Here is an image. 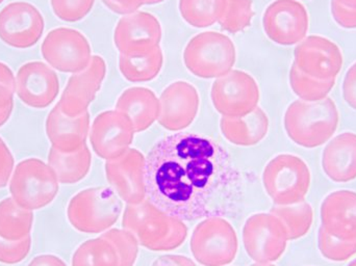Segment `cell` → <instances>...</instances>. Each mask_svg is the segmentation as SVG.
I'll use <instances>...</instances> for the list:
<instances>
[{
    "instance_id": "cell-25",
    "label": "cell",
    "mask_w": 356,
    "mask_h": 266,
    "mask_svg": "<svg viewBox=\"0 0 356 266\" xmlns=\"http://www.w3.org/2000/svg\"><path fill=\"white\" fill-rule=\"evenodd\" d=\"M220 128L224 138L236 146H255L267 135L269 118L264 110L257 106L245 116L222 117Z\"/></svg>"
},
{
    "instance_id": "cell-23",
    "label": "cell",
    "mask_w": 356,
    "mask_h": 266,
    "mask_svg": "<svg viewBox=\"0 0 356 266\" xmlns=\"http://www.w3.org/2000/svg\"><path fill=\"white\" fill-rule=\"evenodd\" d=\"M322 167L337 183L356 179V133H343L332 138L322 154Z\"/></svg>"
},
{
    "instance_id": "cell-14",
    "label": "cell",
    "mask_w": 356,
    "mask_h": 266,
    "mask_svg": "<svg viewBox=\"0 0 356 266\" xmlns=\"http://www.w3.org/2000/svg\"><path fill=\"white\" fill-rule=\"evenodd\" d=\"M342 50L332 40L309 35L297 44L293 64L305 74L320 81L337 79L342 70Z\"/></svg>"
},
{
    "instance_id": "cell-27",
    "label": "cell",
    "mask_w": 356,
    "mask_h": 266,
    "mask_svg": "<svg viewBox=\"0 0 356 266\" xmlns=\"http://www.w3.org/2000/svg\"><path fill=\"white\" fill-rule=\"evenodd\" d=\"M119 70L131 83H147L154 81L164 65V54L160 46L149 51L137 54H120Z\"/></svg>"
},
{
    "instance_id": "cell-50",
    "label": "cell",
    "mask_w": 356,
    "mask_h": 266,
    "mask_svg": "<svg viewBox=\"0 0 356 266\" xmlns=\"http://www.w3.org/2000/svg\"><path fill=\"white\" fill-rule=\"evenodd\" d=\"M3 1H4V0H0V4H1L2 2H3Z\"/></svg>"
},
{
    "instance_id": "cell-48",
    "label": "cell",
    "mask_w": 356,
    "mask_h": 266,
    "mask_svg": "<svg viewBox=\"0 0 356 266\" xmlns=\"http://www.w3.org/2000/svg\"><path fill=\"white\" fill-rule=\"evenodd\" d=\"M251 266H275V265H270V263H257V265H253Z\"/></svg>"
},
{
    "instance_id": "cell-6",
    "label": "cell",
    "mask_w": 356,
    "mask_h": 266,
    "mask_svg": "<svg viewBox=\"0 0 356 266\" xmlns=\"http://www.w3.org/2000/svg\"><path fill=\"white\" fill-rule=\"evenodd\" d=\"M236 60L234 42L217 31H205L195 35L184 48V66L199 78L224 76L232 70Z\"/></svg>"
},
{
    "instance_id": "cell-44",
    "label": "cell",
    "mask_w": 356,
    "mask_h": 266,
    "mask_svg": "<svg viewBox=\"0 0 356 266\" xmlns=\"http://www.w3.org/2000/svg\"><path fill=\"white\" fill-rule=\"evenodd\" d=\"M27 266H67V265L56 255L44 254L35 256Z\"/></svg>"
},
{
    "instance_id": "cell-24",
    "label": "cell",
    "mask_w": 356,
    "mask_h": 266,
    "mask_svg": "<svg viewBox=\"0 0 356 266\" xmlns=\"http://www.w3.org/2000/svg\"><path fill=\"white\" fill-rule=\"evenodd\" d=\"M159 110L158 97L147 88L134 87L125 90L116 103V110L129 119L136 133L147 131L158 120Z\"/></svg>"
},
{
    "instance_id": "cell-4",
    "label": "cell",
    "mask_w": 356,
    "mask_h": 266,
    "mask_svg": "<svg viewBox=\"0 0 356 266\" xmlns=\"http://www.w3.org/2000/svg\"><path fill=\"white\" fill-rule=\"evenodd\" d=\"M122 211L118 194L110 188H92L75 194L67 207V217L81 233H102L117 223Z\"/></svg>"
},
{
    "instance_id": "cell-42",
    "label": "cell",
    "mask_w": 356,
    "mask_h": 266,
    "mask_svg": "<svg viewBox=\"0 0 356 266\" xmlns=\"http://www.w3.org/2000/svg\"><path fill=\"white\" fill-rule=\"evenodd\" d=\"M343 98L353 110H356V63L349 68L343 81Z\"/></svg>"
},
{
    "instance_id": "cell-31",
    "label": "cell",
    "mask_w": 356,
    "mask_h": 266,
    "mask_svg": "<svg viewBox=\"0 0 356 266\" xmlns=\"http://www.w3.org/2000/svg\"><path fill=\"white\" fill-rule=\"evenodd\" d=\"M225 0H179L182 19L191 26L204 28L219 22Z\"/></svg>"
},
{
    "instance_id": "cell-10",
    "label": "cell",
    "mask_w": 356,
    "mask_h": 266,
    "mask_svg": "<svg viewBox=\"0 0 356 266\" xmlns=\"http://www.w3.org/2000/svg\"><path fill=\"white\" fill-rule=\"evenodd\" d=\"M288 240L286 227L271 213L251 215L243 228L245 250L257 263L277 261L284 255Z\"/></svg>"
},
{
    "instance_id": "cell-12",
    "label": "cell",
    "mask_w": 356,
    "mask_h": 266,
    "mask_svg": "<svg viewBox=\"0 0 356 266\" xmlns=\"http://www.w3.org/2000/svg\"><path fill=\"white\" fill-rule=\"evenodd\" d=\"M44 29L43 15L33 3L10 2L0 10V40L10 47H33L41 40Z\"/></svg>"
},
{
    "instance_id": "cell-22",
    "label": "cell",
    "mask_w": 356,
    "mask_h": 266,
    "mask_svg": "<svg viewBox=\"0 0 356 266\" xmlns=\"http://www.w3.org/2000/svg\"><path fill=\"white\" fill-rule=\"evenodd\" d=\"M45 129L51 148L63 153L75 152L85 146L90 133L89 112L71 118L56 104L46 119Z\"/></svg>"
},
{
    "instance_id": "cell-28",
    "label": "cell",
    "mask_w": 356,
    "mask_h": 266,
    "mask_svg": "<svg viewBox=\"0 0 356 266\" xmlns=\"http://www.w3.org/2000/svg\"><path fill=\"white\" fill-rule=\"evenodd\" d=\"M33 213L19 206L12 197L0 202V238L16 242L31 235Z\"/></svg>"
},
{
    "instance_id": "cell-39",
    "label": "cell",
    "mask_w": 356,
    "mask_h": 266,
    "mask_svg": "<svg viewBox=\"0 0 356 266\" xmlns=\"http://www.w3.org/2000/svg\"><path fill=\"white\" fill-rule=\"evenodd\" d=\"M332 18L342 28L356 29V8L343 6L337 0L330 2Z\"/></svg>"
},
{
    "instance_id": "cell-20",
    "label": "cell",
    "mask_w": 356,
    "mask_h": 266,
    "mask_svg": "<svg viewBox=\"0 0 356 266\" xmlns=\"http://www.w3.org/2000/svg\"><path fill=\"white\" fill-rule=\"evenodd\" d=\"M199 102L198 92L194 85L181 81L171 83L159 99V123L167 131L175 133L188 128L198 114Z\"/></svg>"
},
{
    "instance_id": "cell-46",
    "label": "cell",
    "mask_w": 356,
    "mask_h": 266,
    "mask_svg": "<svg viewBox=\"0 0 356 266\" xmlns=\"http://www.w3.org/2000/svg\"><path fill=\"white\" fill-rule=\"evenodd\" d=\"M337 1L340 2L343 6L356 8V0H337Z\"/></svg>"
},
{
    "instance_id": "cell-38",
    "label": "cell",
    "mask_w": 356,
    "mask_h": 266,
    "mask_svg": "<svg viewBox=\"0 0 356 266\" xmlns=\"http://www.w3.org/2000/svg\"><path fill=\"white\" fill-rule=\"evenodd\" d=\"M16 94V76L12 69L0 62V108L14 106Z\"/></svg>"
},
{
    "instance_id": "cell-30",
    "label": "cell",
    "mask_w": 356,
    "mask_h": 266,
    "mask_svg": "<svg viewBox=\"0 0 356 266\" xmlns=\"http://www.w3.org/2000/svg\"><path fill=\"white\" fill-rule=\"evenodd\" d=\"M118 253L106 238L87 240L77 248L72 257V266H119Z\"/></svg>"
},
{
    "instance_id": "cell-1",
    "label": "cell",
    "mask_w": 356,
    "mask_h": 266,
    "mask_svg": "<svg viewBox=\"0 0 356 266\" xmlns=\"http://www.w3.org/2000/svg\"><path fill=\"white\" fill-rule=\"evenodd\" d=\"M148 200L181 221L223 215L238 190V175L225 148L199 133L159 140L145 158Z\"/></svg>"
},
{
    "instance_id": "cell-19",
    "label": "cell",
    "mask_w": 356,
    "mask_h": 266,
    "mask_svg": "<svg viewBox=\"0 0 356 266\" xmlns=\"http://www.w3.org/2000/svg\"><path fill=\"white\" fill-rule=\"evenodd\" d=\"M163 29L154 15L136 12L123 16L114 33L115 46L120 54H137L160 46Z\"/></svg>"
},
{
    "instance_id": "cell-18",
    "label": "cell",
    "mask_w": 356,
    "mask_h": 266,
    "mask_svg": "<svg viewBox=\"0 0 356 266\" xmlns=\"http://www.w3.org/2000/svg\"><path fill=\"white\" fill-rule=\"evenodd\" d=\"M106 75V60L94 56L89 66L68 79L58 106L66 116L74 118L88 112Z\"/></svg>"
},
{
    "instance_id": "cell-11",
    "label": "cell",
    "mask_w": 356,
    "mask_h": 266,
    "mask_svg": "<svg viewBox=\"0 0 356 266\" xmlns=\"http://www.w3.org/2000/svg\"><path fill=\"white\" fill-rule=\"evenodd\" d=\"M211 102L223 117H241L259 106V85L248 73L232 70L216 79L211 92Z\"/></svg>"
},
{
    "instance_id": "cell-13",
    "label": "cell",
    "mask_w": 356,
    "mask_h": 266,
    "mask_svg": "<svg viewBox=\"0 0 356 266\" xmlns=\"http://www.w3.org/2000/svg\"><path fill=\"white\" fill-rule=\"evenodd\" d=\"M263 26L266 35L274 43L296 45L309 33V13L297 0H275L266 8Z\"/></svg>"
},
{
    "instance_id": "cell-49",
    "label": "cell",
    "mask_w": 356,
    "mask_h": 266,
    "mask_svg": "<svg viewBox=\"0 0 356 266\" xmlns=\"http://www.w3.org/2000/svg\"><path fill=\"white\" fill-rule=\"evenodd\" d=\"M348 266H356V259H355L353 263H349Z\"/></svg>"
},
{
    "instance_id": "cell-7",
    "label": "cell",
    "mask_w": 356,
    "mask_h": 266,
    "mask_svg": "<svg viewBox=\"0 0 356 266\" xmlns=\"http://www.w3.org/2000/svg\"><path fill=\"white\" fill-rule=\"evenodd\" d=\"M311 181L309 165L296 155H277L264 169V188L274 204L280 206L305 201Z\"/></svg>"
},
{
    "instance_id": "cell-21",
    "label": "cell",
    "mask_w": 356,
    "mask_h": 266,
    "mask_svg": "<svg viewBox=\"0 0 356 266\" xmlns=\"http://www.w3.org/2000/svg\"><path fill=\"white\" fill-rule=\"evenodd\" d=\"M322 227L341 240H356V192L337 190L328 194L321 205Z\"/></svg>"
},
{
    "instance_id": "cell-8",
    "label": "cell",
    "mask_w": 356,
    "mask_h": 266,
    "mask_svg": "<svg viewBox=\"0 0 356 266\" xmlns=\"http://www.w3.org/2000/svg\"><path fill=\"white\" fill-rule=\"evenodd\" d=\"M238 250V236L234 227L219 215L200 222L191 238V252L203 266L230 265Z\"/></svg>"
},
{
    "instance_id": "cell-3",
    "label": "cell",
    "mask_w": 356,
    "mask_h": 266,
    "mask_svg": "<svg viewBox=\"0 0 356 266\" xmlns=\"http://www.w3.org/2000/svg\"><path fill=\"white\" fill-rule=\"evenodd\" d=\"M340 113L336 102L327 97L321 101L296 100L284 114L286 133L292 142L307 149L327 142L338 129Z\"/></svg>"
},
{
    "instance_id": "cell-26",
    "label": "cell",
    "mask_w": 356,
    "mask_h": 266,
    "mask_svg": "<svg viewBox=\"0 0 356 266\" xmlns=\"http://www.w3.org/2000/svg\"><path fill=\"white\" fill-rule=\"evenodd\" d=\"M48 165L62 184H75L87 177L92 165V155L87 144L73 153H63L50 148Z\"/></svg>"
},
{
    "instance_id": "cell-17",
    "label": "cell",
    "mask_w": 356,
    "mask_h": 266,
    "mask_svg": "<svg viewBox=\"0 0 356 266\" xmlns=\"http://www.w3.org/2000/svg\"><path fill=\"white\" fill-rule=\"evenodd\" d=\"M16 94L29 108H47L60 94L58 74L45 63L38 60L26 63L17 72Z\"/></svg>"
},
{
    "instance_id": "cell-34",
    "label": "cell",
    "mask_w": 356,
    "mask_h": 266,
    "mask_svg": "<svg viewBox=\"0 0 356 266\" xmlns=\"http://www.w3.org/2000/svg\"><path fill=\"white\" fill-rule=\"evenodd\" d=\"M318 248L327 260L343 263L356 255V240H341L330 235L321 226L318 232Z\"/></svg>"
},
{
    "instance_id": "cell-45",
    "label": "cell",
    "mask_w": 356,
    "mask_h": 266,
    "mask_svg": "<svg viewBox=\"0 0 356 266\" xmlns=\"http://www.w3.org/2000/svg\"><path fill=\"white\" fill-rule=\"evenodd\" d=\"M14 106H8V108H0V127L6 125L10 119L13 114Z\"/></svg>"
},
{
    "instance_id": "cell-33",
    "label": "cell",
    "mask_w": 356,
    "mask_h": 266,
    "mask_svg": "<svg viewBox=\"0 0 356 266\" xmlns=\"http://www.w3.org/2000/svg\"><path fill=\"white\" fill-rule=\"evenodd\" d=\"M253 16L252 0H225L223 13L218 23L223 31L238 33L250 26Z\"/></svg>"
},
{
    "instance_id": "cell-9",
    "label": "cell",
    "mask_w": 356,
    "mask_h": 266,
    "mask_svg": "<svg viewBox=\"0 0 356 266\" xmlns=\"http://www.w3.org/2000/svg\"><path fill=\"white\" fill-rule=\"evenodd\" d=\"M41 53L48 66L71 74L85 70L93 58L87 38L81 31L69 27L49 31L42 43Z\"/></svg>"
},
{
    "instance_id": "cell-35",
    "label": "cell",
    "mask_w": 356,
    "mask_h": 266,
    "mask_svg": "<svg viewBox=\"0 0 356 266\" xmlns=\"http://www.w3.org/2000/svg\"><path fill=\"white\" fill-rule=\"evenodd\" d=\"M118 253L119 266H134L139 254V242L133 233L127 230L111 229L102 234Z\"/></svg>"
},
{
    "instance_id": "cell-47",
    "label": "cell",
    "mask_w": 356,
    "mask_h": 266,
    "mask_svg": "<svg viewBox=\"0 0 356 266\" xmlns=\"http://www.w3.org/2000/svg\"><path fill=\"white\" fill-rule=\"evenodd\" d=\"M163 1L165 0H147V4H158Z\"/></svg>"
},
{
    "instance_id": "cell-41",
    "label": "cell",
    "mask_w": 356,
    "mask_h": 266,
    "mask_svg": "<svg viewBox=\"0 0 356 266\" xmlns=\"http://www.w3.org/2000/svg\"><path fill=\"white\" fill-rule=\"evenodd\" d=\"M102 2L108 10L124 16L138 12L141 6L147 4V0H102Z\"/></svg>"
},
{
    "instance_id": "cell-15",
    "label": "cell",
    "mask_w": 356,
    "mask_h": 266,
    "mask_svg": "<svg viewBox=\"0 0 356 266\" xmlns=\"http://www.w3.org/2000/svg\"><path fill=\"white\" fill-rule=\"evenodd\" d=\"M106 174L112 190L127 205L139 204L147 198L145 157L137 149L129 148L121 156L106 160Z\"/></svg>"
},
{
    "instance_id": "cell-16",
    "label": "cell",
    "mask_w": 356,
    "mask_h": 266,
    "mask_svg": "<svg viewBox=\"0 0 356 266\" xmlns=\"http://www.w3.org/2000/svg\"><path fill=\"white\" fill-rule=\"evenodd\" d=\"M135 129L129 119L118 110L96 117L90 129V142L100 158L111 160L124 154L133 144Z\"/></svg>"
},
{
    "instance_id": "cell-37",
    "label": "cell",
    "mask_w": 356,
    "mask_h": 266,
    "mask_svg": "<svg viewBox=\"0 0 356 266\" xmlns=\"http://www.w3.org/2000/svg\"><path fill=\"white\" fill-rule=\"evenodd\" d=\"M31 244V235L16 242L0 238V263L14 265L22 263L29 256Z\"/></svg>"
},
{
    "instance_id": "cell-43",
    "label": "cell",
    "mask_w": 356,
    "mask_h": 266,
    "mask_svg": "<svg viewBox=\"0 0 356 266\" xmlns=\"http://www.w3.org/2000/svg\"><path fill=\"white\" fill-rule=\"evenodd\" d=\"M152 266H196L194 261L180 255H165L154 261Z\"/></svg>"
},
{
    "instance_id": "cell-5",
    "label": "cell",
    "mask_w": 356,
    "mask_h": 266,
    "mask_svg": "<svg viewBox=\"0 0 356 266\" xmlns=\"http://www.w3.org/2000/svg\"><path fill=\"white\" fill-rule=\"evenodd\" d=\"M60 182L54 169L39 158H27L15 167L10 180L13 200L23 208L35 211L54 202Z\"/></svg>"
},
{
    "instance_id": "cell-2",
    "label": "cell",
    "mask_w": 356,
    "mask_h": 266,
    "mask_svg": "<svg viewBox=\"0 0 356 266\" xmlns=\"http://www.w3.org/2000/svg\"><path fill=\"white\" fill-rule=\"evenodd\" d=\"M122 227L134 234L140 246L154 252L175 250L188 236L184 221L161 210L147 198L139 204L127 205Z\"/></svg>"
},
{
    "instance_id": "cell-29",
    "label": "cell",
    "mask_w": 356,
    "mask_h": 266,
    "mask_svg": "<svg viewBox=\"0 0 356 266\" xmlns=\"http://www.w3.org/2000/svg\"><path fill=\"white\" fill-rule=\"evenodd\" d=\"M270 213L276 215L286 227L289 240H296L309 233L314 221V210L307 202L280 206L275 205Z\"/></svg>"
},
{
    "instance_id": "cell-32",
    "label": "cell",
    "mask_w": 356,
    "mask_h": 266,
    "mask_svg": "<svg viewBox=\"0 0 356 266\" xmlns=\"http://www.w3.org/2000/svg\"><path fill=\"white\" fill-rule=\"evenodd\" d=\"M290 85L295 95L307 102H317L328 97L336 85V79L320 81L301 72L294 64L290 70Z\"/></svg>"
},
{
    "instance_id": "cell-40",
    "label": "cell",
    "mask_w": 356,
    "mask_h": 266,
    "mask_svg": "<svg viewBox=\"0 0 356 266\" xmlns=\"http://www.w3.org/2000/svg\"><path fill=\"white\" fill-rule=\"evenodd\" d=\"M15 159L10 148L0 138V190L10 183V177L14 172Z\"/></svg>"
},
{
    "instance_id": "cell-36",
    "label": "cell",
    "mask_w": 356,
    "mask_h": 266,
    "mask_svg": "<svg viewBox=\"0 0 356 266\" xmlns=\"http://www.w3.org/2000/svg\"><path fill=\"white\" fill-rule=\"evenodd\" d=\"M95 0H50L54 15L65 22H79L89 15Z\"/></svg>"
}]
</instances>
